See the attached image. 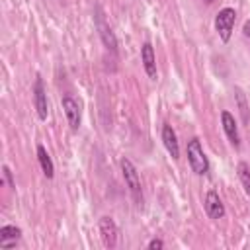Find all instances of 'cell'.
Wrapping results in <instances>:
<instances>
[{
  "instance_id": "6da1fadb",
  "label": "cell",
  "mask_w": 250,
  "mask_h": 250,
  "mask_svg": "<svg viewBox=\"0 0 250 250\" xmlns=\"http://www.w3.org/2000/svg\"><path fill=\"white\" fill-rule=\"evenodd\" d=\"M94 23H96V29H98V35H100L104 47L115 55L117 53V39H115V33L111 31L109 23L105 21V14H104L102 6L94 8Z\"/></svg>"
},
{
  "instance_id": "7a4b0ae2",
  "label": "cell",
  "mask_w": 250,
  "mask_h": 250,
  "mask_svg": "<svg viewBox=\"0 0 250 250\" xmlns=\"http://www.w3.org/2000/svg\"><path fill=\"white\" fill-rule=\"evenodd\" d=\"M188 160H189L191 170L197 176H205L209 172V160H207V156L203 152V146H201L199 139H191L188 143Z\"/></svg>"
},
{
  "instance_id": "3957f363",
  "label": "cell",
  "mask_w": 250,
  "mask_h": 250,
  "mask_svg": "<svg viewBox=\"0 0 250 250\" xmlns=\"http://www.w3.org/2000/svg\"><path fill=\"white\" fill-rule=\"evenodd\" d=\"M121 172H123V180L133 195V199L137 203H143V189H141V178H139V172L135 168V164L129 160V158H121Z\"/></svg>"
},
{
  "instance_id": "277c9868",
  "label": "cell",
  "mask_w": 250,
  "mask_h": 250,
  "mask_svg": "<svg viewBox=\"0 0 250 250\" xmlns=\"http://www.w3.org/2000/svg\"><path fill=\"white\" fill-rule=\"evenodd\" d=\"M234 21H236V12H234V8H223V10H219L217 16H215V29H217L219 37H221L225 43L230 39Z\"/></svg>"
},
{
  "instance_id": "5b68a950",
  "label": "cell",
  "mask_w": 250,
  "mask_h": 250,
  "mask_svg": "<svg viewBox=\"0 0 250 250\" xmlns=\"http://www.w3.org/2000/svg\"><path fill=\"white\" fill-rule=\"evenodd\" d=\"M100 234H102V242L105 248H115L117 246V238H119V229L115 225V221L111 217H102L100 219Z\"/></svg>"
},
{
  "instance_id": "8992f818",
  "label": "cell",
  "mask_w": 250,
  "mask_h": 250,
  "mask_svg": "<svg viewBox=\"0 0 250 250\" xmlns=\"http://www.w3.org/2000/svg\"><path fill=\"white\" fill-rule=\"evenodd\" d=\"M61 104H62V109H64V115H66V121L70 125V129L78 131V127H80V105H78V102L70 94H64L61 98Z\"/></svg>"
},
{
  "instance_id": "52a82bcc",
  "label": "cell",
  "mask_w": 250,
  "mask_h": 250,
  "mask_svg": "<svg viewBox=\"0 0 250 250\" xmlns=\"http://www.w3.org/2000/svg\"><path fill=\"white\" fill-rule=\"evenodd\" d=\"M33 104H35V109H37V115L41 121L47 119V113H49V105H47V92H45V86H43V80L41 76L35 78V84H33Z\"/></svg>"
},
{
  "instance_id": "ba28073f",
  "label": "cell",
  "mask_w": 250,
  "mask_h": 250,
  "mask_svg": "<svg viewBox=\"0 0 250 250\" xmlns=\"http://www.w3.org/2000/svg\"><path fill=\"white\" fill-rule=\"evenodd\" d=\"M203 203H205V211H207V215L211 219H223L225 217V205H223V201H221V197H219V193L215 189H209L205 193V201Z\"/></svg>"
},
{
  "instance_id": "9c48e42d",
  "label": "cell",
  "mask_w": 250,
  "mask_h": 250,
  "mask_svg": "<svg viewBox=\"0 0 250 250\" xmlns=\"http://www.w3.org/2000/svg\"><path fill=\"white\" fill-rule=\"evenodd\" d=\"M141 61H143V68H145L146 76L150 80H156V57H154V49L148 41L143 43V47H141Z\"/></svg>"
},
{
  "instance_id": "30bf717a",
  "label": "cell",
  "mask_w": 250,
  "mask_h": 250,
  "mask_svg": "<svg viewBox=\"0 0 250 250\" xmlns=\"http://www.w3.org/2000/svg\"><path fill=\"white\" fill-rule=\"evenodd\" d=\"M221 123H223V131L225 135L229 137L230 145L234 148L240 146V137H238V127H236V121H234V115L230 111H223L221 113Z\"/></svg>"
},
{
  "instance_id": "8fae6325",
  "label": "cell",
  "mask_w": 250,
  "mask_h": 250,
  "mask_svg": "<svg viewBox=\"0 0 250 250\" xmlns=\"http://www.w3.org/2000/svg\"><path fill=\"white\" fill-rule=\"evenodd\" d=\"M162 143H164V146H166L168 154H170L174 160H178V158H180V145H178V137H176V131L172 129V125H168V123L162 127Z\"/></svg>"
},
{
  "instance_id": "7c38bea8",
  "label": "cell",
  "mask_w": 250,
  "mask_h": 250,
  "mask_svg": "<svg viewBox=\"0 0 250 250\" xmlns=\"http://www.w3.org/2000/svg\"><path fill=\"white\" fill-rule=\"evenodd\" d=\"M21 236V229L14 225H4L0 229V248H12Z\"/></svg>"
},
{
  "instance_id": "4fadbf2b",
  "label": "cell",
  "mask_w": 250,
  "mask_h": 250,
  "mask_svg": "<svg viewBox=\"0 0 250 250\" xmlns=\"http://www.w3.org/2000/svg\"><path fill=\"white\" fill-rule=\"evenodd\" d=\"M37 160L41 164V170H43L45 178L51 180L55 176V166H53V160H51V156H49V152L43 145H37Z\"/></svg>"
},
{
  "instance_id": "5bb4252c",
  "label": "cell",
  "mask_w": 250,
  "mask_h": 250,
  "mask_svg": "<svg viewBox=\"0 0 250 250\" xmlns=\"http://www.w3.org/2000/svg\"><path fill=\"white\" fill-rule=\"evenodd\" d=\"M234 98H236V105H238V113H240V119L244 125L250 123V107H248V102H246V96L242 92V88H234Z\"/></svg>"
},
{
  "instance_id": "9a60e30c",
  "label": "cell",
  "mask_w": 250,
  "mask_h": 250,
  "mask_svg": "<svg viewBox=\"0 0 250 250\" xmlns=\"http://www.w3.org/2000/svg\"><path fill=\"white\" fill-rule=\"evenodd\" d=\"M236 170H238V178H240V182L244 186V191L250 195V170H248V164L246 162H240L236 166Z\"/></svg>"
},
{
  "instance_id": "2e32d148",
  "label": "cell",
  "mask_w": 250,
  "mask_h": 250,
  "mask_svg": "<svg viewBox=\"0 0 250 250\" xmlns=\"http://www.w3.org/2000/svg\"><path fill=\"white\" fill-rule=\"evenodd\" d=\"M2 174H4V180L8 182V186H10V188H16L14 178H12V170H10V166H8V164H4V166H2Z\"/></svg>"
},
{
  "instance_id": "e0dca14e",
  "label": "cell",
  "mask_w": 250,
  "mask_h": 250,
  "mask_svg": "<svg viewBox=\"0 0 250 250\" xmlns=\"http://www.w3.org/2000/svg\"><path fill=\"white\" fill-rule=\"evenodd\" d=\"M160 248H164V242L160 238H152L148 242V250H160Z\"/></svg>"
},
{
  "instance_id": "ac0fdd59",
  "label": "cell",
  "mask_w": 250,
  "mask_h": 250,
  "mask_svg": "<svg viewBox=\"0 0 250 250\" xmlns=\"http://www.w3.org/2000/svg\"><path fill=\"white\" fill-rule=\"evenodd\" d=\"M242 33H244L246 37H250V20L244 21V25H242Z\"/></svg>"
}]
</instances>
